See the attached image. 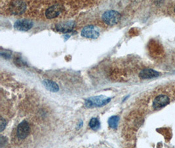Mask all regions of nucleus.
Here are the masks:
<instances>
[{
    "label": "nucleus",
    "instance_id": "6",
    "mask_svg": "<svg viewBox=\"0 0 175 148\" xmlns=\"http://www.w3.org/2000/svg\"><path fill=\"white\" fill-rule=\"evenodd\" d=\"M62 7L60 5H53L47 9L46 11L45 15L47 18L51 19V18L57 17L61 13V12H62Z\"/></svg>",
    "mask_w": 175,
    "mask_h": 148
},
{
    "label": "nucleus",
    "instance_id": "2",
    "mask_svg": "<svg viewBox=\"0 0 175 148\" xmlns=\"http://www.w3.org/2000/svg\"><path fill=\"white\" fill-rule=\"evenodd\" d=\"M120 18V14L117 11L113 10L106 11L102 15V19L104 22L110 26L116 25L119 21Z\"/></svg>",
    "mask_w": 175,
    "mask_h": 148
},
{
    "label": "nucleus",
    "instance_id": "5",
    "mask_svg": "<svg viewBox=\"0 0 175 148\" xmlns=\"http://www.w3.org/2000/svg\"><path fill=\"white\" fill-rule=\"evenodd\" d=\"M170 102L169 98L165 95H160L156 97L153 102V109L157 110L161 109L168 105Z\"/></svg>",
    "mask_w": 175,
    "mask_h": 148
},
{
    "label": "nucleus",
    "instance_id": "9",
    "mask_svg": "<svg viewBox=\"0 0 175 148\" xmlns=\"http://www.w3.org/2000/svg\"><path fill=\"white\" fill-rule=\"evenodd\" d=\"M26 9V4L23 1H16L11 5V11L15 15L22 13Z\"/></svg>",
    "mask_w": 175,
    "mask_h": 148
},
{
    "label": "nucleus",
    "instance_id": "8",
    "mask_svg": "<svg viewBox=\"0 0 175 148\" xmlns=\"http://www.w3.org/2000/svg\"><path fill=\"white\" fill-rule=\"evenodd\" d=\"M160 75L159 72L151 69H145L142 70L139 74L140 78L142 79H151L153 78H157Z\"/></svg>",
    "mask_w": 175,
    "mask_h": 148
},
{
    "label": "nucleus",
    "instance_id": "3",
    "mask_svg": "<svg viewBox=\"0 0 175 148\" xmlns=\"http://www.w3.org/2000/svg\"><path fill=\"white\" fill-rule=\"evenodd\" d=\"M100 35L98 29L94 26H87L83 28L81 31V36L87 38L96 39Z\"/></svg>",
    "mask_w": 175,
    "mask_h": 148
},
{
    "label": "nucleus",
    "instance_id": "12",
    "mask_svg": "<svg viewBox=\"0 0 175 148\" xmlns=\"http://www.w3.org/2000/svg\"><path fill=\"white\" fill-rule=\"evenodd\" d=\"M119 118L117 116H112L108 120V124L110 127L113 129H115L117 128L118 123H119Z\"/></svg>",
    "mask_w": 175,
    "mask_h": 148
},
{
    "label": "nucleus",
    "instance_id": "4",
    "mask_svg": "<svg viewBox=\"0 0 175 148\" xmlns=\"http://www.w3.org/2000/svg\"><path fill=\"white\" fill-rule=\"evenodd\" d=\"M30 133V126L26 121H23L17 127V136L20 140L25 139Z\"/></svg>",
    "mask_w": 175,
    "mask_h": 148
},
{
    "label": "nucleus",
    "instance_id": "11",
    "mask_svg": "<svg viewBox=\"0 0 175 148\" xmlns=\"http://www.w3.org/2000/svg\"><path fill=\"white\" fill-rule=\"evenodd\" d=\"M74 27V23L73 22H67L64 23L59 24L56 27V29L59 31L62 32H68L72 31Z\"/></svg>",
    "mask_w": 175,
    "mask_h": 148
},
{
    "label": "nucleus",
    "instance_id": "1",
    "mask_svg": "<svg viewBox=\"0 0 175 148\" xmlns=\"http://www.w3.org/2000/svg\"><path fill=\"white\" fill-rule=\"evenodd\" d=\"M111 101V98L106 97L104 95L94 96L89 98L85 100V105L87 108L99 107L104 106Z\"/></svg>",
    "mask_w": 175,
    "mask_h": 148
},
{
    "label": "nucleus",
    "instance_id": "16",
    "mask_svg": "<svg viewBox=\"0 0 175 148\" xmlns=\"http://www.w3.org/2000/svg\"><path fill=\"white\" fill-rule=\"evenodd\" d=\"M82 125H83V122H82V121H80V123H79V125H78V126H78V128H81V126H82Z\"/></svg>",
    "mask_w": 175,
    "mask_h": 148
},
{
    "label": "nucleus",
    "instance_id": "17",
    "mask_svg": "<svg viewBox=\"0 0 175 148\" xmlns=\"http://www.w3.org/2000/svg\"><path fill=\"white\" fill-rule=\"evenodd\" d=\"M174 12H175V8H174Z\"/></svg>",
    "mask_w": 175,
    "mask_h": 148
},
{
    "label": "nucleus",
    "instance_id": "10",
    "mask_svg": "<svg viewBox=\"0 0 175 148\" xmlns=\"http://www.w3.org/2000/svg\"><path fill=\"white\" fill-rule=\"evenodd\" d=\"M43 84L47 90L51 92H57L59 90V87L58 84L55 82L49 80H45L43 81Z\"/></svg>",
    "mask_w": 175,
    "mask_h": 148
},
{
    "label": "nucleus",
    "instance_id": "13",
    "mask_svg": "<svg viewBox=\"0 0 175 148\" xmlns=\"http://www.w3.org/2000/svg\"><path fill=\"white\" fill-rule=\"evenodd\" d=\"M89 126L92 130H98L100 127V123L98 120L96 118H93L91 119L89 122Z\"/></svg>",
    "mask_w": 175,
    "mask_h": 148
},
{
    "label": "nucleus",
    "instance_id": "14",
    "mask_svg": "<svg viewBox=\"0 0 175 148\" xmlns=\"http://www.w3.org/2000/svg\"><path fill=\"white\" fill-rule=\"evenodd\" d=\"M0 122H1V124H0V130H1V132H2L5 128L7 123L5 120L2 118V117L1 118V121Z\"/></svg>",
    "mask_w": 175,
    "mask_h": 148
},
{
    "label": "nucleus",
    "instance_id": "15",
    "mask_svg": "<svg viewBox=\"0 0 175 148\" xmlns=\"http://www.w3.org/2000/svg\"><path fill=\"white\" fill-rule=\"evenodd\" d=\"M5 140H7V139L4 137V136H1V139H0V146L3 147L4 145H5L6 142L5 143Z\"/></svg>",
    "mask_w": 175,
    "mask_h": 148
},
{
    "label": "nucleus",
    "instance_id": "7",
    "mask_svg": "<svg viewBox=\"0 0 175 148\" xmlns=\"http://www.w3.org/2000/svg\"><path fill=\"white\" fill-rule=\"evenodd\" d=\"M33 23L30 20H19L15 23L14 27L16 29L21 31H28L32 29Z\"/></svg>",
    "mask_w": 175,
    "mask_h": 148
}]
</instances>
